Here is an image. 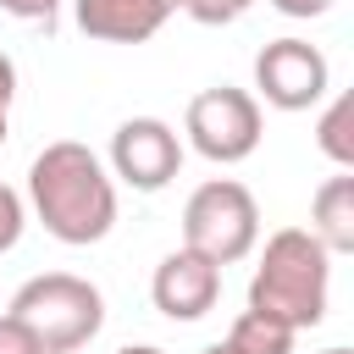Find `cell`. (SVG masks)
Wrapping results in <instances>:
<instances>
[{"instance_id": "44dd1931", "label": "cell", "mask_w": 354, "mask_h": 354, "mask_svg": "<svg viewBox=\"0 0 354 354\" xmlns=\"http://www.w3.org/2000/svg\"><path fill=\"white\" fill-rule=\"evenodd\" d=\"M321 354H348V348H321Z\"/></svg>"}, {"instance_id": "277c9868", "label": "cell", "mask_w": 354, "mask_h": 354, "mask_svg": "<svg viewBox=\"0 0 354 354\" xmlns=\"http://www.w3.org/2000/svg\"><path fill=\"white\" fill-rule=\"evenodd\" d=\"M260 243V205L238 177H210L183 205V249L205 254L210 266H238Z\"/></svg>"}, {"instance_id": "e0dca14e", "label": "cell", "mask_w": 354, "mask_h": 354, "mask_svg": "<svg viewBox=\"0 0 354 354\" xmlns=\"http://www.w3.org/2000/svg\"><path fill=\"white\" fill-rule=\"evenodd\" d=\"M282 17H299V22H310V17H326L337 0H271Z\"/></svg>"}, {"instance_id": "ba28073f", "label": "cell", "mask_w": 354, "mask_h": 354, "mask_svg": "<svg viewBox=\"0 0 354 354\" xmlns=\"http://www.w3.org/2000/svg\"><path fill=\"white\" fill-rule=\"evenodd\" d=\"M149 299L166 321H199L221 299V266H210L194 249H171L149 277Z\"/></svg>"}, {"instance_id": "d6986e66", "label": "cell", "mask_w": 354, "mask_h": 354, "mask_svg": "<svg viewBox=\"0 0 354 354\" xmlns=\"http://www.w3.org/2000/svg\"><path fill=\"white\" fill-rule=\"evenodd\" d=\"M116 354H160L155 343H127V348H116Z\"/></svg>"}, {"instance_id": "52a82bcc", "label": "cell", "mask_w": 354, "mask_h": 354, "mask_svg": "<svg viewBox=\"0 0 354 354\" xmlns=\"http://www.w3.org/2000/svg\"><path fill=\"white\" fill-rule=\"evenodd\" d=\"M111 171L138 194H160L183 171V138L160 116H127L111 133Z\"/></svg>"}, {"instance_id": "3957f363", "label": "cell", "mask_w": 354, "mask_h": 354, "mask_svg": "<svg viewBox=\"0 0 354 354\" xmlns=\"http://www.w3.org/2000/svg\"><path fill=\"white\" fill-rule=\"evenodd\" d=\"M11 315L39 337L44 354H77L105 326V299L88 277L44 271V277H28L11 293Z\"/></svg>"}, {"instance_id": "9c48e42d", "label": "cell", "mask_w": 354, "mask_h": 354, "mask_svg": "<svg viewBox=\"0 0 354 354\" xmlns=\"http://www.w3.org/2000/svg\"><path fill=\"white\" fill-rule=\"evenodd\" d=\"M171 11H183V0H77V28L100 44H144Z\"/></svg>"}, {"instance_id": "ffe728a7", "label": "cell", "mask_w": 354, "mask_h": 354, "mask_svg": "<svg viewBox=\"0 0 354 354\" xmlns=\"http://www.w3.org/2000/svg\"><path fill=\"white\" fill-rule=\"evenodd\" d=\"M199 354H238L232 343H210V348H199Z\"/></svg>"}, {"instance_id": "7c38bea8", "label": "cell", "mask_w": 354, "mask_h": 354, "mask_svg": "<svg viewBox=\"0 0 354 354\" xmlns=\"http://www.w3.org/2000/svg\"><path fill=\"white\" fill-rule=\"evenodd\" d=\"M315 144H321V155H326L337 171L354 166V100H348V94H337V100L321 111V122H315Z\"/></svg>"}, {"instance_id": "7a4b0ae2", "label": "cell", "mask_w": 354, "mask_h": 354, "mask_svg": "<svg viewBox=\"0 0 354 354\" xmlns=\"http://www.w3.org/2000/svg\"><path fill=\"white\" fill-rule=\"evenodd\" d=\"M326 293H332V254L315 232L282 227L266 238V254L249 277V310H266L288 321L293 332H310L326 321Z\"/></svg>"}, {"instance_id": "8992f818", "label": "cell", "mask_w": 354, "mask_h": 354, "mask_svg": "<svg viewBox=\"0 0 354 354\" xmlns=\"http://www.w3.org/2000/svg\"><path fill=\"white\" fill-rule=\"evenodd\" d=\"M254 88L266 105L277 111H310L321 105V94L332 88V66L315 44L304 39H271L260 55H254Z\"/></svg>"}, {"instance_id": "30bf717a", "label": "cell", "mask_w": 354, "mask_h": 354, "mask_svg": "<svg viewBox=\"0 0 354 354\" xmlns=\"http://www.w3.org/2000/svg\"><path fill=\"white\" fill-rule=\"evenodd\" d=\"M310 232L326 243V254H348L354 249V177L337 171L315 188L310 199Z\"/></svg>"}, {"instance_id": "ac0fdd59", "label": "cell", "mask_w": 354, "mask_h": 354, "mask_svg": "<svg viewBox=\"0 0 354 354\" xmlns=\"http://www.w3.org/2000/svg\"><path fill=\"white\" fill-rule=\"evenodd\" d=\"M11 100H17V61L0 50V116L11 111Z\"/></svg>"}, {"instance_id": "8fae6325", "label": "cell", "mask_w": 354, "mask_h": 354, "mask_svg": "<svg viewBox=\"0 0 354 354\" xmlns=\"http://www.w3.org/2000/svg\"><path fill=\"white\" fill-rule=\"evenodd\" d=\"M293 326L288 321H277V315H266V310H243L238 321H232V332H227V343L238 348V354H293Z\"/></svg>"}, {"instance_id": "2e32d148", "label": "cell", "mask_w": 354, "mask_h": 354, "mask_svg": "<svg viewBox=\"0 0 354 354\" xmlns=\"http://www.w3.org/2000/svg\"><path fill=\"white\" fill-rule=\"evenodd\" d=\"M0 11H11V17H22V22H55V11H61V0H0Z\"/></svg>"}, {"instance_id": "4fadbf2b", "label": "cell", "mask_w": 354, "mask_h": 354, "mask_svg": "<svg viewBox=\"0 0 354 354\" xmlns=\"http://www.w3.org/2000/svg\"><path fill=\"white\" fill-rule=\"evenodd\" d=\"M22 227H28V210H22V194L0 183V254H11V249H17V238H22Z\"/></svg>"}, {"instance_id": "5bb4252c", "label": "cell", "mask_w": 354, "mask_h": 354, "mask_svg": "<svg viewBox=\"0 0 354 354\" xmlns=\"http://www.w3.org/2000/svg\"><path fill=\"white\" fill-rule=\"evenodd\" d=\"M254 0H183V11L194 17V22H205V28H221V22H238L243 11H249Z\"/></svg>"}, {"instance_id": "9a60e30c", "label": "cell", "mask_w": 354, "mask_h": 354, "mask_svg": "<svg viewBox=\"0 0 354 354\" xmlns=\"http://www.w3.org/2000/svg\"><path fill=\"white\" fill-rule=\"evenodd\" d=\"M0 354H44V348H39V337H33L11 310L0 315Z\"/></svg>"}, {"instance_id": "5b68a950", "label": "cell", "mask_w": 354, "mask_h": 354, "mask_svg": "<svg viewBox=\"0 0 354 354\" xmlns=\"http://www.w3.org/2000/svg\"><path fill=\"white\" fill-rule=\"evenodd\" d=\"M188 144L216 160V166H238L260 149V100L249 88H232V83H216L205 94L188 100Z\"/></svg>"}, {"instance_id": "7402d4cb", "label": "cell", "mask_w": 354, "mask_h": 354, "mask_svg": "<svg viewBox=\"0 0 354 354\" xmlns=\"http://www.w3.org/2000/svg\"><path fill=\"white\" fill-rule=\"evenodd\" d=\"M0 144H6V116H0Z\"/></svg>"}, {"instance_id": "6da1fadb", "label": "cell", "mask_w": 354, "mask_h": 354, "mask_svg": "<svg viewBox=\"0 0 354 354\" xmlns=\"http://www.w3.org/2000/svg\"><path fill=\"white\" fill-rule=\"evenodd\" d=\"M28 199L50 238L83 249L100 243L116 227V183L100 166V155L77 138H55L28 166Z\"/></svg>"}]
</instances>
